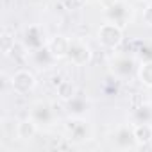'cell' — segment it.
Listing matches in <instances>:
<instances>
[{
  "mask_svg": "<svg viewBox=\"0 0 152 152\" xmlns=\"http://www.w3.org/2000/svg\"><path fill=\"white\" fill-rule=\"evenodd\" d=\"M15 43H16L15 36L9 34L7 31H4L2 36H0V50H2V54H4V56H9V52H11V48H13Z\"/></svg>",
  "mask_w": 152,
  "mask_h": 152,
  "instance_id": "9",
  "label": "cell"
},
{
  "mask_svg": "<svg viewBox=\"0 0 152 152\" xmlns=\"http://www.w3.org/2000/svg\"><path fill=\"white\" fill-rule=\"evenodd\" d=\"M91 48L83 41V39H70V50H68V59L75 66H84L91 61Z\"/></svg>",
  "mask_w": 152,
  "mask_h": 152,
  "instance_id": "3",
  "label": "cell"
},
{
  "mask_svg": "<svg viewBox=\"0 0 152 152\" xmlns=\"http://www.w3.org/2000/svg\"><path fill=\"white\" fill-rule=\"evenodd\" d=\"M132 138L141 147L152 143V124H138V125H134Z\"/></svg>",
  "mask_w": 152,
  "mask_h": 152,
  "instance_id": "6",
  "label": "cell"
},
{
  "mask_svg": "<svg viewBox=\"0 0 152 152\" xmlns=\"http://www.w3.org/2000/svg\"><path fill=\"white\" fill-rule=\"evenodd\" d=\"M36 75L29 70H18L13 73V77H11V88L15 93L18 95H25L29 91H32L36 88Z\"/></svg>",
  "mask_w": 152,
  "mask_h": 152,
  "instance_id": "2",
  "label": "cell"
},
{
  "mask_svg": "<svg viewBox=\"0 0 152 152\" xmlns=\"http://www.w3.org/2000/svg\"><path fill=\"white\" fill-rule=\"evenodd\" d=\"M38 132V125H36V120L34 118H23L18 122L16 125V136L23 141H29L36 136Z\"/></svg>",
  "mask_w": 152,
  "mask_h": 152,
  "instance_id": "5",
  "label": "cell"
},
{
  "mask_svg": "<svg viewBox=\"0 0 152 152\" xmlns=\"http://www.w3.org/2000/svg\"><path fill=\"white\" fill-rule=\"evenodd\" d=\"M97 38H99V43L104 48H116L124 39V31H122L120 25H116L113 22H106L99 27Z\"/></svg>",
  "mask_w": 152,
  "mask_h": 152,
  "instance_id": "1",
  "label": "cell"
},
{
  "mask_svg": "<svg viewBox=\"0 0 152 152\" xmlns=\"http://www.w3.org/2000/svg\"><path fill=\"white\" fill-rule=\"evenodd\" d=\"M138 79L145 88H152V61H145L138 68Z\"/></svg>",
  "mask_w": 152,
  "mask_h": 152,
  "instance_id": "7",
  "label": "cell"
},
{
  "mask_svg": "<svg viewBox=\"0 0 152 152\" xmlns=\"http://www.w3.org/2000/svg\"><path fill=\"white\" fill-rule=\"evenodd\" d=\"M27 54H29L27 47H25L22 41H16V43L13 45L11 52H9V57H13L15 61H18V59H25V57H27Z\"/></svg>",
  "mask_w": 152,
  "mask_h": 152,
  "instance_id": "10",
  "label": "cell"
},
{
  "mask_svg": "<svg viewBox=\"0 0 152 152\" xmlns=\"http://www.w3.org/2000/svg\"><path fill=\"white\" fill-rule=\"evenodd\" d=\"M57 95L61 100H72L75 95V86L70 81H61L57 84Z\"/></svg>",
  "mask_w": 152,
  "mask_h": 152,
  "instance_id": "8",
  "label": "cell"
},
{
  "mask_svg": "<svg viewBox=\"0 0 152 152\" xmlns=\"http://www.w3.org/2000/svg\"><path fill=\"white\" fill-rule=\"evenodd\" d=\"M68 50H70V39L66 36H52L47 41V52L54 57V59H63L68 57Z\"/></svg>",
  "mask_w": 152,
  "mask_h": 152,
  "instance_id": "4",
  "label": "cell"
}]
</instances>
